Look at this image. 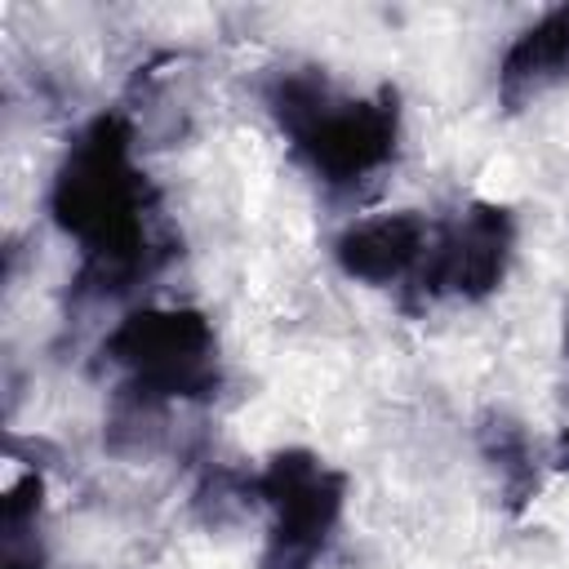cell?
I'll return each instance as SVG.
<instances>
[{"label": "cell", "instance_id": "1", "mask_svg": "<svg viewBox=\"0 0 569 569\" xmlns=\"http://www.w3.org/2000/svg\"><path fill=\"white\" fill-rule=\"evenodd\" d=\"M133 147V120L102 111L67 142L49 182V218L80 249L71 293L84 302L133 293L169 258V244L151 231L156 196Z\"/></svg>", "mask_w": 569, "mask_h": 569}, {"label": "cell", "instance_id": "2", "mask_svg": "<svg viewBox=\"0 0 569 569\" xmlns=\"http://www.w3.org/2000/svg\"><path fill=\"white\" fill-rule=\"evenodd\" d=\"M267 111L307 173L325 187H356L400 151V98H342L320 67H289L267 80Z\"/></svg>", "mask_w": 569, "mask_h": 569}, {"label": "cell", "instance_id": "3", "mask_svg": "<svg viewBox=\"0 0 569 569\" xmlns=\"http://www.w3.org/2000/svg\"><path fill=\"white\" fill-rule=\"evenodd\" d=\"M102 360L120 369V391L160 405H204L222 387L218 333L196 307H138L102 338Z\"/></svg>", "mask_w": 569, "mask_h": 569}, {"label": "cell", "instance_id": "4", "mask_svg": "<svg viewBox=\"0 0 569 569\" xmlns=\"http://www.w3.org/2000/svg\"><path fill=\"white\" fill-rule=\"evenodd\" d=\"M253 493L271 511L258 569H316L342 525L347 476L320 453L293 445L276 449L253 471Z\"/></svg>", "mask_w": 569, "mask_h": 569}, {"label": "cell", "instance_id": "5", "mask_svg": "<svg viewBox=\"0 0 569 569\" xmlns=\"http://www.w3.org/2000/svg\"><path fill=\"white\" fill-rule=\"evenodd\" d=\"M516 258V213L498 200H471L445 231H436L431 253L418 271L427 298L485 302L502 289Z\"/></svg>", "mask_w": 569, "mask_h": 569}, {"label": "cell", "instance_id": "6", "mask_svg": "<svg viewBox=\"0 0 569 569\" xmlns=\"http://www.w3.org/2000/svg\"><path fill=\"white\" fill-rule=\"evenodd\" d=\"M431 240H436V227L418 209H387L342 227L333 236V262L356 284L391 289L409 276L418 280L431 253Z\"/></svg>", "mask_w": 569, "mask_h": 569}, {"label": "cell", "instance_id": "7", "mask_svg": "<svg viewBox=\"0 0 569 569\" xmlns=\"http://www.w3.org/2000/svg\"><path fill=\"white\" fill-rule=\"evenodd\" d=\"M569 76V4L538 13L498 62V102L525 111Z\"/></svg>", "mask_w": 569, "mask_h": 569}, {"label": "cell", "instance_id": "8", "mask_svg": "<svg viewBox=\"0 0 569 569\" xmlns=\"http://www.w3.org/2000/svg\"><path fill=\"white\" fill-rule=\"evenodd\" d=\"M476 449L485 458V467L493 471L498 480V493H502V507L511 516H520L533 498H538V445L529 436V427L502 409H489L476 427Z\"/></svg>", "mask_w": 569, "mask_h": 569}, {"label": "cell", "instance_id": "9", "mask_svg": "<svg viewBox=\"0 0 569 569\" xmlns=\"http://www.w3.org/2000/svg\"><path fill=\"white\" fill-rule=\"evenodd\" d=\"M0 569H49L40 471H22L0 498Z\"/></svg>", "mask_w": 569, "mask_h": 569}, {"label": "cell", "instance_id": "10", "mask_svg": "<svg viewBox=\"0 0 569 569\" xmlns=\"http://www.w3.org/2000/svg\"><path fill=\"white\" fill-rule=\"evenodd\" d=\"M560 467L569 471V427H565V436H560Z\"/></svg>", "mask_w": 569, "mask_h": 569}, {"label": "cell", "instance_id": "11", "mask_svg": "<svg viewBox=\"0 0 569 569\" xmlns=\"http://www.w3.org/2000/svg\"><path fill=\"white\" fill-rule=\"evenodd\" d=\"M565 351H569V333H565Z\"/></svg>", "mask_w": 569, "mask_h": 569}]
</instances>
